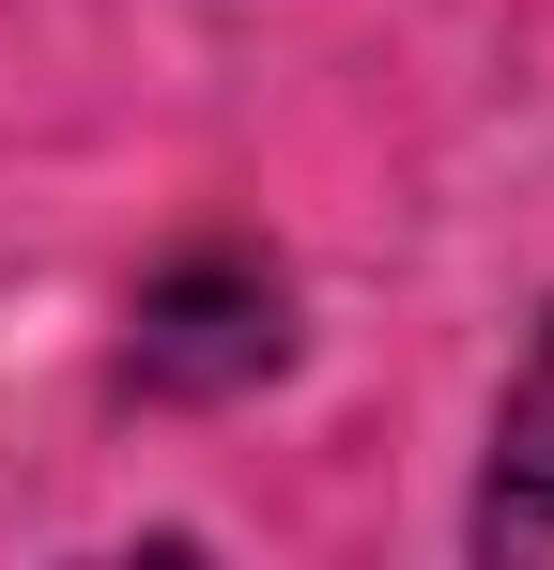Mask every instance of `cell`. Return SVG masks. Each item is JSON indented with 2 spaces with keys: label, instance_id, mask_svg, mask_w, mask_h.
Returning <instances> with one entry per match:
<instances>
[{
  "label": "cell",
  "instance_id": "6da1fadb",
  "mask_svg": "<svg viewBox=\"0 0 554 570\" xmlns=\"http://www.w3.org/2000/svg\"><path fill=\"white\" fill-rule=\"evenodd\" d=\"M277 355V293L247 278V263H185V278H155V308H139V371L155 385H231Z\"/></svg>",
  "mask_w": 554,
  "mask_h": 570
},
{
  "label": "cell",
  "instance_id": "7a4b0ae2",
  "mask_svg": "<svg viewBox=\"0 0 554 570\" xmlns=\"http://www.w3.org/2000/svg\"><path fill=\"white\" fill-rule=\"evenodd\" d=\"M477 540L493 556H554V340L508 385V448H493V493H477Z\"/></svg>",
  "mask_w": 554,
  "mask_h": 570
}]
</instances>
